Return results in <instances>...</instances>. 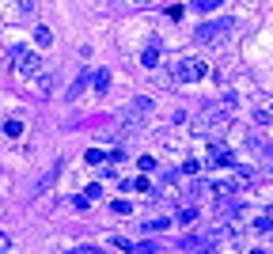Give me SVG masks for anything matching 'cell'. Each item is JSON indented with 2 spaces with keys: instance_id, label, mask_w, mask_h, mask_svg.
I'll use <instances>...</instances> for the list:
<instances>
[{
  "instance_id": "6da1fadb",
  "label": "cell",
  "mask_w": 273,
  "mask_h": 254,
  "mask_svg": "<svg viewBox=\"0 0 273 254\" xmlns=\"http://www.w3.org/2000/svg\"><path fill=\"white\" fill-rule=\"evenodd\" d=\"M152 106H155V103L148 99V95H136V99H129L118 114H114V133H118V136L136 133V129L144 125V118L152 114Z\"/></svg>"
},
{
  "instance_id": "7a4b0ae2",
  "label": "cell",
  "mask_w": 273,
  "mask_h": 254,
  "mask_svg": "<svg viewBox=\"0 0 273 254\" xmlns=\"http://www.w3.org/2000/svg\"><path fill=\"white\" fill-rule=\"evenodd\" d=\"M228 125H231V114L220 110V106H209V110H201V118H198V133L209 136V141H220V136L228 133Z\"/></svg>"
},
{
  "instance_id": "3957f363",
  "label": "cell",
  "mask_w": 273,
  "mask_h": 254,
  "mask_svg": "<svg viewBox=\"0 0 273 254\" xmlns=\"http://www.w3.org/2000/svg\"><path fill=\"white\" fill-rule=\"evenodd\" d=\"M231 15H220V19H209V23H198V31H193V38L205 46H212V42H220V38H228L231 34Z\"/></svg>"
},
{
  "instance_id": "277c9868",
  "label": "cell",
  "mask_w": 273,
  "mask_h": 254,
  "mask_svg": "<svg viewBox=\"0 0 273 254\" xmlns=\"http://www.w3.org/2000/svg\"><path fill=\"white\" fill-rule=\"evenodd\" d=\"M12 65L19 76H38L42 72V53L27 50V46H12Z\"/></svg>"
},
{
  "instance_id": "5b68a950",
  "label": "cell",
  "mask_w": 273,
  "mask_h": 254,
  "mask_svg": "<svg viewBox=\"0 0 273 254\" xmlns=\"http://www.w3.org/2000/svg\"><path fill=\"white\" fill-rule=\"evenodd\" d=\"M209 76V65L198 61V57H182V61H174V80L179 84H198Z\"/></svg>"
},
{
  "instance_id": "8992f818",
  "label": "cell",
  "mask_w": 273,
  "mask_h": 254,
  "mask_svg": "<svg viewBox=\"0 0 273 254\" xmlns=\"http://www.w3.org/2000/svg\"><path fill=\"white\" fill-rule=\"evenodd\" d=\"M250 110H255V122H258V125H269V122H273V95H258Z\"/></svg>"
},
{
  "instance_id": "52a82bcc",
  "label": "cell",
  "mask_w": 273,
  "mask_h": 254,
  "mask_svg": "<svg viewBox=\"0 0 273 254\" xmlns=\"http://www.w3.org/2000/svg\"><path fill=\"white\" fill-rule=\"evenodd\" d=\"M209 163H212V167H231V163H236V155H231L228 144L212 141V155H209Z\"/></svg>"
},
{
  "instance_id": "ba28073f",
  "label": "cell",
  "mask_w": 273,
  "mask_h": 254,
  "mask_svg": "<svg viewBox=\"0 0 273 254\" xmlns=\"http://www.w3.org/2000/svg\"><path fill=\"white\" fill-rule=\"evenodd\" d=\"M160 61H163V57H160V38H152V42L141 50V65L144 68H160Z\"/></svg>"
},
{
  "instance_id": "9c48e42d",
  "label": "cell",
  "mask_w": 273,
  "mask_h": 254,
  "mask_svg": "<svg viewBox=\"0 0 273 254\" xmlns=\"http://www.w3.org/2000/svg\"><path fill=\"white\" fill-rule=\"evenodd\" d=\"M53 87H57V72H38V80H34L38 95H53Z\"/></svg>"
},
{
  "instance_id": "30bf717a",
  "label": "cell",
  "mask_w": 273,
  "mask_h": 254,
  "mask_svg": "<svg viewBox=\"0 0 273 254\" xmlns=\"http://www.w3.org/2000/svg\"><path fill=\"white\" fill-rule=\"evenodd\" d=\"M38 12V0H15V4H12V15L15 19H31Z\"/></svg>"
},
{
  "instance_id": "8fae6325",
  "label": "cell",
  "mask_w": 273,
  "mask_h": 254,
  "mask_svg": "<svg viewBox=\"0 0 273 254\" xmlns=\"http://www.w3.org/2000/svg\"><path fill=\"white\" fill-rule=\"evenodd\" d=\"M91 80H95L91 72H80V76L72 80V87H68V99H76V95H84V91H87V84H91Z\"/></svg>"
},
{
  "instance_id": "7c38bea8",
  "label": "cell",
  "mask_w": 273,
  "mask_h": 254,
  "mask_svg": "<svg viewBox=\"0 0 273 254\" xmlns=\"http://www.w3.org/2000/svg\"><path fill=\"white\" fill-rule=\"evenodd\" d=\"M198 212H201V209L190 201V205H182V209H179V220H182V224H193V220H198Z\"/></svg>"
},
{
  "instance_id": "4fadbf2b",
  "label": "cell",
  "mask_w": 273,
  "mask_h": 254,
  "mask_svg": "<svg viewBox=\"0 0 273 254\" xmlns=\"http://www.w3.org/2000/svg\"><path fill=\"white\" fill-rule=\"evenodd\" d=\"M144 228H148V231H167L171 217H152V220H144Z\"/></svg>"
},
{
  "instance_id": "5bb4252c",
  "label": "cell",
  "mask_w": 273,
  "mask_h": 254,
  "mask_svg": "<svg viewBox=\"0 0 273 254\" xmlns=\"http://www.w3.org/2000/svg\"><path fill=\"white\" fill-rule=\"evenodd\" d=\"M34 42H38V46H53V31H50V27H38V31H34Z\"/></svg>"
},
{
  "instance_id": "9a60e30c",
  "label": "cell",
  "mask_w": 273,
  "mask_h": 254,
  "mask_svg": "<svg viewBox=\"0 0 273 254\" xmlns=\"http://www.w3.org/2000/svg\"><path fill=\"white\" fill-rule=\"evenodd\" d=\"M84 198H87V201H99V198H103V182H87Z\"/></svg>"
},
{
  "instance_id": "2e32d148",
  "label": "cell",
  "mask_w": 273,
  "mask_h": 254,
  "mask_svg": "<svg viewBox=\"0 0 273 254\" xmlns=\"http://www.w3.org/2000/svg\"><path fill=\"white\" fill-rule=\"evenodd\" d=\"M110 212H114V217H129L133 205H129V201H110Z\"/></svg>"
},
{
  "instance_id": "e0dca14e",
  "label": "cell",
  "mask_w": 273,
  "mask_h": 254,
  "mask_svg": "<svg viewBox=\"0 0 273 254\" xmlns=\"http://www.w3.org/2000/svg\"><path fill=\"white\" fill-rule=\"evenodd\" d=\"M84 160H87V163H106V152H103V148H87Z\"/></svg>"
},
{
  "instance_id": "ac0fdd59",
  "label": "cell",
  "mask_w": 273,
  "mask_h": 254,
  "mask_svg": "<svg viewBox=\"0 0 273 254\" xmlns=\"http://www.w3.org/2000/svg\"><path fill=\"white\" fill-rule=\"evenodd\" d=\"M4 133H8V136H19V133H23V122H19V118H8V122H4Z\"/></svg>"
},
{
  "instance_id": "d6986e66",
  "label": "cell",
  "mask_w": 273,
  "mask_h": 254,
  "mask_svg": "<svg viewBox=\"0 0 273 254\" xmlns=\"http://www.w3.org/2000/svg\"><path fill=\"white\" fill-rule=\"evenodd\" d=\"M193 8H198V12H217L220 0H193Z\"/></svg>"
},
{
  "instance_id": "ffe728a7",
  "label": "cell",
  "mask_w": 273,
  "mask_h": 254,
  "mask_svg": "<svg viewBox=\"0 0 273 254\" xmlns=\"http://www.w3.org/2000/svg\"><path fill=\"white\" fill-rule=\"evenodd\" d=\"M95 87H99V91L110 87V72H106V68H103V72H95Z\"/></svg>"
},
{
  "instance_id": "44dd1931",
  "label": "cell",
  "mask_w": 273,
  "mask_h": 254,
  "mask_svg": "<svg viewBox=\"0 0 273 254\" xmlns=\"http://www.w3.org/2000/svg\"><path fill=\"white\" fill-rule=\"evenodd\" d=\"M110 243H114V247H118V250H136V243H129L125 236H114Z\"/></svg>"
},
{
  "instance_id": "7402d4cb",
  "label": "cell",
  "mask_w": 273,
  "mask_h": 254,
  "mask_svg": "<svg viewBox=\"0 0 273 254\" xmlns=\"http://www.w3.org/2000/svg\"><path fill=\"white\" fill-rule=\"evenodd\" d=\"M72 205H76V212H87V209H91V201H87L84 193H80V198H72Z\"/></svg>"
},
{
  "instance_id": "603a6c76",
  "label": "cell",
  "mask_w": 273,
  "mask_h": 254,
  "mask_svg": "<svg viewBox=\"0 0 273 254\" xmlns=\"http://www.w3.org/2000/svg\"><path fill=\"white\" fill-rule=\"evenodd\" d=\"M269 228H273L269 217H258V220H255V231H269Z\"/></svg>"
},
{
  "instance_id": "cb8c5ba5",
  "label": "cell",
  "mask_w": 273,
  "mask_h": 254,
  "mask_svg": "<svg viewBox=\"0 0 273 254\" xmlns=\"http://www.w3.org/2000/svg\"><path fill=\"white\" fill-rule=\"evenodd\" d=\"M136 167H141V171H152L155 160H152V155H141V160H136Z\"/></svg>"
},
{
  "instance_id": "d4e9b609",
  "label": "cell",
  "mask_w": 273,
  "mask_h": 254,
  "mask_svg": "<svg viewBox=\"0 0 273 254\" xmlns=\"http://www.w3.org/2000/svg\"><path fill=\"white\" fill-rule=\"evenodd\" d=\"M136 254H155V243H136Z\"/></svg>"
},
{
  "instance_id": "484cf974",
  "label": "cell",
  "mask_w": 273,
  "mask_h": 254,
  "mask_svg": "<svg viewBox=\"0 0 273 254\" xmlns=\"http://www.w3.org/2000/svg\"><path fill=\"white\" fill-rule=\"evenodd\" d=\"M0 254H12V247H8V236H0Z\"/></svg>"
},
{
  "instance_id": "4316f807",
  "label": "cell",
  "mask_w": 273,
  "mask_h": 254,
  "mask_svg": "<svg viewBox=\"0 0 273 254\" xmlns=\"http://www.w3.org/2000/svg\"><path fill=\"white\" fill-rule=\"evenodd\" d=\"M91 250H95V247H80V250H72V254H91Z\"/></svg>"
},
{
  "instance_id": "83f0119b",
  "label": "cell",
  "mask_w": 273,
  "mask_h": 254,
  "mask_svg": "<svg viewBox=\"0 0 273 254\" xmlns=\"http://www.w3.org/2000/svg\"><path fill=\"white\" fill-rule=\"evenodd\" d=\"M136 4H141V8H152V4H155V0H136Z\"/></svg>"
},
{
  "instance_id": "f1b7e54d",
  "label": "cell",
  "mask_w": 273,
  "mask_h": 254,
  "mask_svg": "<svg viewBox=\"0 0 273 254\" xmlns=\"http://www.w3.org/2000/svg\"><path fill=\"white\" fill-rule=\"evenodd\" d=\"M250 254H266V250H258V247H255V250H250Z\"/></svg>"
},
{
  "instance_id": "f546056e",
  "label": "cell",
  "mask_w": 273,
  "mask_h": 254,
  "mask_svg": "<svg viewBox=\"0 0 273 254\" xmlns=\"http://www.w3.org/2000/svg\"><path fill=\"white\" fill-rule=\"evenodd\" d=\"M91 254H106V250H91Z\"/></svg>"
},
{
  "instance_id": "4dcf8cb0",
  "label": "cell",
  "mask_w": 273,
  "mask_h": 254,
  "mask_svg": "<svg viewBox=\"0 0 273 254\" xmlns=\"http://www.w3.org/2000/svg\"><path fill=\"white\" fill-rule=\"evenodd\" d=\"M250 4H258V0H250Z\"/></svg>"
}]
</instances>
